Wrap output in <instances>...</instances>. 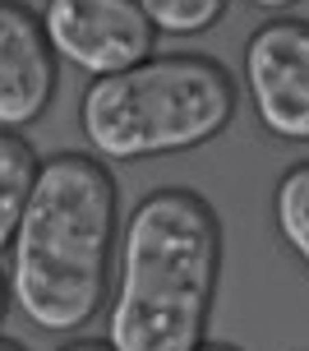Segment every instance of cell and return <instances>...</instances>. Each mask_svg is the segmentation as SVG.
<instances>
[{
	"label": "cell",
	"instance_id": "cell-14",
	"mask_svg": "<svg viewBox=\"0 0 309 351\" xmlns=\"http://www.w3.org/2000/svg\"><path fill=\"white\" fill-rule=\"evenodd\" d=\"M0 351H28L23 342H14V337H0Z\"/></svg>",
	"mask_w": 309,
	"mask_h": 351
},
{
	"label": "cell",
	"instance_id": "cell-2",
	"mask_svg": "<svg viewBox=\"0 0 309 351\" xmlns=\"http://www.w3.org/2000/svg\"><path fill=\"white\" fill-rule=\"evenodd\" d=\"M222 278V222L199 190H153L121 236L111 351H194Z\"/></svg>",
	"mask_w": 309,
	"mask_h": 351
},
{
	"label": "cell",
	"instance_id": "cell-1",
	"mask_svg": "<svg viewBox=\"0 0 309 351\" xmlns=\"http://www.w3.org/2000/svg\"><path fill=\"white\" fill-rule=\"evenodd\" d=\"M121 227L116 176L92 153L42 162L10 245V296L47 333H79L106 300Z\"/></svg>",
	"mask_w": 309,
	"mask_h": 351
},
{
	"label": "cell",
	"instance_id": "cell-6",
	"mask_svg": "<svg viewBox=\"0 0 309 351\" xmlns=\"http://www.w3.org/2000/svg\"><path fill=\"white\" fill-rule=\"evenodd\" d=\"M55 97V51L42 14L23 0H0V130H23Z\"/></svg>",
	"mask_w": 309,
	"mask_h": 351
},
{
	"label": "cell",
	"instance_id": "cell-13",
	"mask_svg": "<svg viewBox=\"0 0 309 351\" xmlns=\"http://www.w3.org/2000/svg\"><path fill=\"white\" fill-rule=\"evenodd\" d=\"M194 351H240V347H236V342H199Z\"/></svg>",
	"mask_w": 309,
	"mask_h": 351
},
{
	"label": "cell",
	"instance_id": "cell-4",
	"mask_svg": "<svg viewBox=\"0 0 309 351\" xmlns=\"http://www.w3.org/2000/svg\"><path fill=\"white\" fill-rule=\"evenodd\" d=\"M42 28L55 60H69L92 79L129 70L157 47V28L138 0H47Z\"/></svg>",
	"mask_w": 309,
	"mask_h": 351
},
{
	"label": "cell",
	"instance_id": "cell-8",
	"mask_svg": "<svg viewBox=\"0 0 309 351\" xmlns=\"http://www.w3.org/2000/svg\"><path fill=\"white\" fill-rule=\"evenodd\" d=\"M273 222L291 254L309 268V162H295L282 171L273 190Z\"/></svg>",
	"mask_w": 309,
	"mask_h": 351
},
{
	"label": "cell",
	"instance_id": "cell-10",
	"mask_svg": "<svg viewBox=\"0 0 309 351\" xmlns=\"http://www.w3.org/2000/svg\"><path fill=\"white\" fill-rule=\"evenodd\" d=\"M60 351H111L106 342H69V347H60Z\"/></svg>",
	"mask_w": 309,
	"mask_h": 351
},
{
	"label": "cell",
	"instance_id": "cell-11",
	"mask_svg": "<svg viewBox=\"0 0 309 351\" xmlns=\"http://www.w3.org/2000/svg\"><path fill=\"white\" fill-rule=\"evenodd\" d=\"M5 315H10V282L0 278V324H5Z\"/></svg>",
	"mask_w": 309,
	"mask_h": 351
},
{
	"label": "cell",
	"instance_id": "cell-9",
	"mask_svg": "<svg viewBox=\"0 0 309 351\" xmlns=\"http://www.w3.org/2000/svg\"><path fill=\"white\" fill-rule=\"evenodd\" d=\"M138 5H143V14L153 19L157 33L199 37V33H208V28L222 23L231 0H138Z\"/></svg>",
	"mask_w": 309,
	"mask_h": 351
},
{
	"label": "cell",
	"instance_id": "cell-7",
	"mask_svg": "<svg viewBox=\"0 0 309 351\" xmlns=\"http://www.w3.org/2000/svg\"><path fill=\"white\" fill-rule=\"evenodd\" d=\"M37 148L18 130H0V254L14 245V231L23 222L28 194L37 185Z\"/></svg>",
	"mask_w": 309,
	"mask_h": 351
},
{
	"label": "cell",
	"instance_id": "cell-3",
	"mask_svg": "<svg viewBox=\"0 0 309 351\" xmlns=\"http://www.w3.org/2000/svg\"><path fill=\"white\" fill-rule=\"evenodd\" d=\"M236 116V79L212 56H148L92 79L79 130L102 162H143L203 148Z\"/></svg>",
	"mask_w": 309,
	"mask_h": 351
},
{
	"label": "cell",
	"instance_id": "cell-12",
	"mask_svg": "<svg viewBox=\"0 0 309 351\" xmlns=\"http://www.w3.org/2000/svg\"><path fill=\"white\" fill-rule=\"evenodd\" d=\"M249 5H258V10H291L295 0H249Z\"/></svg>",
	"mask_w": 309,
	"mask_h": 351
},
{
	"label": "cell",
	"instance_id": "cell-5",
	"mask_svg": "<svg viewBox=\"0 0 309 351\" xmlns=\"http://www.w3.org/2000/svg\"><path fill=\"white\" fill-rule=\"evenodd\" d=\"M245 88L258 125L309 143V19H268L245 42Z\"/></svg>",
	"mask_w": 309,
	"mask_h": 351
}]
</instances>
